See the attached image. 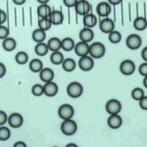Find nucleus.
Masks as SVG:
<instances>
[{
    "mask_svg": "<svg viewBox=\"0 0 147 147\" xmlns=\"http://www.w3.org/2000/svg\"><path fill=\"white\" fill-rule=\"evenodd\" d=\"M106 53V47L101 42H94L91 45H89L88 55L93 59H100Z\"/></svg>",
    "mask_w": 147,
    "mask_h": 147,
    "instance_id": "f257e3e1",
    "label": "nucleus"
},
{
    "mask_svg": "<svg viewBox=\"0 0 147 147\" xmlns=\"http://www.w3.org/2000/svg\"><path fill=\"white\" fill-rule=\"evenodd\" d=\"M78 130V125L72 119L69 120H63V123L61 125V131L63 132L65 136H71L77 132Z\"/></svg>",
    "mask_w": 147,
    "mask_h": 147,
    "instance_id": "f03ea898",
    "label": "nucleus"
},
{
    "mask_svg": "<svg viewBox=\"0 0 147 147\" xmlns=\"http://www.w3.org/2000/svg\"><path fill=\"white\" fill-rule=\"evenodd\" d=\"M84 86L79 82H73L67 86V93L71 98H79L82 95Z\"/></svg>",
    "mask_w": 147,
    "mask_h": 147,
    "instance_id": "7ed1b4c3",
    "label": "nucleus"
},
{
    "mask_svg": "<svg viewBox=\"0 0 147 147\" xmlns=\"http://www.w3.org/2000/svg\"><path fill=\"white\" fill-rule=\"evenodd\" d=\"M75 115V109L70 104H63L58 109V116L62 120L72 119Z\"/></svg>",
    "mask_w": 147,
    "mask_h": 147,
    "instance_id": "20e7f679",
    "label": "nucleus"
},
{
    "mask_svg": "<svg viewBox=\"0 0 147 147\" xmlns=\"http://www.w3.org/2000/svg\"><path fill=\"white\" fill-rule=\"evenodd\" d=\"M125 44H127V46L129 47L130 50H136V49H138L139 47L141 46L142 39L138 34H129V36L127 37V39H125Z\"/></svg>",
    "mask_w": 147,
    "mask_h": 147,
    "instance_id": "39448f33",
    "label": "nucleus"
},
{
    "mask_svg": "<svg viewBox=\"0 0 147 147\" xmlns=\"http://www.w3.org/2000/svg\"><path fill=\"white\" fill-rule=\"evenodd\" d=\"M94 67V60L89 55L80 57L79 61V68L84 72H89Z\"/></svg>",
    "mask_w": 147,
    "mask_h": 147,
    "instance_id": "423d86ee",
    "label": "nucleus"
},
{
    "mask_svg": "<svg viewBox=\"0 0 147 147\" xmlns=\"http://www.w3.org/2000/svg\"><path fill=\"white\" fill-rule=\"evenodd\" d=\"M106 111L109 115H114V114H119L122 111V104L117 99H110L106 103Z\"/></svg>",
    "mask_w": 147,
    "mask_h": 147,
    "instance_id": "0eeeda50",
    "label": "nucleus"
},
{
    "mask_svg": "<svg viewBox=\"0 0 147 147\" xmlns=\"http://www.w3.org/2000/svg\"><path fill=\"white\" fill-rule=\"evenodd\" d=\"M75 9L77 14L84 16L88 14L91 10V5L87 0H79L75 5Z\"/></svg>",
    "mask_w": 147,
    "mask_h": 147,
    "instance_id": "6e6552de",
    "label": "nucleus"
},
{
    "mask_svg": "<svg viewBox=\"0 0 147 147\" xmlns=\"http://www.w3.org/2000/svg\"><path fill=\"white\" fill-rule=\"evenodd\" d=\"M99 28L101 30L102 32L104 34H110L111 32H113L115 30V22L112 19L106 17L99 22Z\"/></svg>",
    "mask_w": 147,
    "mask_h": 147,
    "instance_id": "1a4fd4ad",
    "label": "nucleus"
},
{
    "mask_svg": "<svg viewBox=\"0 0 147 147\" xmlns=\"http://www.w3.org/2000/svg\"><path fill=\"white\" fill-rule=\"evenodd\" d=\"M120 71L123 75L125 76H130L136 71V64L131 60H125L121 63L120 65Z\"/></svg>",
    "mask_w": 147,
    "mask_h": 147,
    "instance_id": "9d476101",
    "label": "nucleus"
},
{
    "mask_svg": "<svg viewBox=\"0 0 147 147\" xmlns=\"http://www.w3.org/2000/svg\"><path fill=\"white\" fill-rule=\"evenodd\" d=\"M8 124L13 129H19L24 124V118L21 114L19 113H13L8 117Z\"/></svg>",
    "mask_w": 147,
    "mask_h": 147,
    "instance_id": "9b49d317",
    "label": "nucleus"
},
{
    "mask_svg": "<svg viewBox=\"0 0 147 147\" xmlns=\"http://www.w3.org/2000/svg\"><path fill=\"white\" fill-rule=\"evenodd\" d=\"M59 87L57 84L52 80V82H45V84L43 85V94H45L48 97H54L58 93Z\"/></svg>",
    "mask_w": 147,
    "mask_h": 147,
    "instance_id": "f8f14e48",
    "label": "nucleus"
},
{
    "mask_svg": "<svg viewBox=\"0 0 147 147\" xmlns=\"http://www.w3.org/2000/svg\"><path fill=\"white\" fill-rule=\"evenodd\" d=\"M107 124L110 129H118L122 127L123 125V119L119 114H114V115H110V117L107 120Z\"/></svg>",
    "mask_w": 147,
    "mask_h": 147,
    "instance_id": "ddd939ff",
    "label": "nucleus"
},
{
    "mask_svg": "<svg viewBox=\"0 0 147 147\" xmlns=\"http://www.w3.org/2000/svg\"><path fill=\"white\" fill-rule=\"evenodd\" d=\"M74 50H75L76 54L80 57H84L88 55L89 52V45L88 43L84 41H80L78 42L77 44H75V47H74Z\"/></svg>",
    "mask_w": 147,
    "mask_h": 147,
    "instance_id": "4468645a",
    "label": "nucleus"
},
{
    "mask_svg": "<svg viewBox=\"0 0 147 147\" xmlns=\"http://www.w3.org/2000/svg\"><path fill=\"white\" fill-rule=\"evenodd\" d=\"M96 12L100 17H108L111 13V5L108 2H100L96 6Z\"/></svg>",
    "mask_w": 147,
    "mask_h": 147,
    "instance_id": "2eb2a0df",
    "label": "nucleus"
},
{
    "mask_svg": "<svg viewBox=\"0 0 147 147\" xmlns=\"http://www.w3.org/2000/svg\"><path fill=\"white\" fill-rule=\"evenodd\" d=\"M80 41L84 42H90L92 39L94 38V32L89 28H84L80 32Z\"/></svg>",
    "mask_w": 147,
    "mask_h": 147,
    "instance_id": "dca6fc26",
    "label": "nucleus"
},
{
    "mask_svg": "<svg viewBox=\"0 0 147 147\" xmlns=\"http://www.w3.org/2000/svg\"><path fill=\"white\" fill-rule=\"evenodd\" d=\"M54 72L50 68H43L39 72V78L43 82H52L54 79Z\"/></svg>",
    "mask_w": 147,
    "mask_h": 147,
    "instance_id": "f3484780",
    "label": "nucleus"
},
{
    "mask_svg": "<svg viewBox=\"0 0 147 147\" xmlns=\"http://www.w3.org/2000/svg\"><path fill=\"white\" fill-rule=\"evenodd\" d=\"M52 13V9L48 4H40L37 7V16L38 18H49Z\"/></svg>",
    "mask_w": 147,
    "mask_h": 147,
    "instance_id": "a211bd4d",
    "label": "nucleus"
},
{
    "mask_svg": "<svg viewBox=\"0 0 147 147\" xmlns=\"http://www.w3.org/2000/svg\"><path fill=\"white\" fill-rule=\"evenodd\" d=\"M49 20L51 21L52 25H55V26L61 25V24L63 23V21H64L63 13L60 10H54V11H52L50 17H49Z\"/></svg>",
    "mask_w": 147,
    "mask_h": 147,
    "instance_id": "6ab92c4d",
    "label": "nucleus"
},
{
    "mask_svg": "<svg viewBox=\"0 0 147 147\" xmlns=\"http://www.w3.org/2000/svg\"><path fill=\"white\" fill-rule=\"evenodd\" d=\"M2 47L5 51L8 52H12L16 49L17 47V42L16 40L13 38V37H6L5 39H3V42H2Z\"/></svg>",
    "mask_w": 147,
    "mask_h": 147,
    "instance_id": "aec40b11",
    "label": "nucleus"
},
{
    "mask_svg": "<svg viewBox=\"0 0 147 147\" xmlns=\"http://www.w3.org/2000/svg\"><path fill=\"white\" fill-rule=\"evenodd\" d=\"M84 28H94L97 25V18L93 14L88 13L84 16Z\"/></svg>",
    "mask_w": 147,
    "mask_h": 147,
    "instance_id": "412c9836",
    "label": "nucleus"
},
{
    "mask_svg": "<svg viewBox=\"0 0 147 147\" xmlns=\"http://www.w3.org/2000/svg\"><path fill=\"white\" fill-rule=\"evenodd\" d=\"M75 44L76 43L72 37H65L64 39L61 40V49H63L66 52L72 51L74 50Z\"/></svg>",
    "mask_w": 147,
    "mask_h": 147,
    "instance_id": "4be33fe9",
    "label": "nucleus"
},
{
    "mask_svg": "<svg viewBox=\"0 0 147 147\" xmlns=\"http://www.w3.org/2000/svg\"><path fill=\"white\" fill-rule=\"evenodd\" d=\"M62 68L64 71H66V72H68V73L73 72V71H75V69L77 68V63H76V61L72 58L64 59V61L62 62Z\"/></svg>",
    "mask_w": 147,
    "mask_h": 147,
    "instance_id": "5701e85b",
    "label": "nucleus"
},
{
    "mask_svg": "<svg viewBox=\"0 0 147 147\" xmlns=\"http://www.w3.org/2000/svg\"><path fill=\"white\" fill-rule=\"evenodd\" d=\"M47 46L49 50L52 52L59 51L61 49V39L58 37H52L47 42Z\"/></svg>",
    "mask_w": 147,
    "mask_h": 147,
    "instance_id": "b1692460",
    "label": "nucleus"
},
{
    "mask_svg": "<svg viewBox=\"0 0 147 147\" xmlns=\"http://www.w3.org/2000/svg\"><path fill=\"white\" fill-rule=\"evenodd\" d=\"M32 40L35 41L36 43H39V42H43L46 38V32L44 30H40V28H36L32 32Z\"/></svg>",
    "mask_w": 147,
    "mask_h": 147,
    "instance_id": "393cba45",
    "label": "nucleus"
},
{
    "mask_svg": "<svg viewBox=\"0 0 147 147\" xmlns=\"http://www.w3.org/2000/svg\"><path fill=\"white\" fill-rule=\"evenodd\" d=\"M28 67H30V70L32 73H39L43 69V63L39 59H32L30 62Z\"/></svg>",
    "mask_w": 147,
    "mask_h": 147,
    "instance_id": "a878e982",
    "label": "nucleus"
},
{
    "mask_svg": "<svg viewBox=\"0 0 147 147\" xmlns=\"http://www.w3.org/2000/svg\"><path fill=\"white\" fill-rule=\"evenodd\" d=\"M134 27L136 30L142 32V30H146L147 28V21L144 17H137L134 21Z\"/></svg>",
    "mask_w": 147,
    "mask_h": 147,
    "instance_id": "bb28decb",
    "label": "nucleus"
},
{
    "mask_svg": "<svg viewBox=\"0 0 147 147\" xmlns=\"http://www.w3.org/2000/svg\"><path fill=\"white\" fill-rule=\"evenodd\" d=\"M48 51H49L48 46H47V44L44 43V42H39V43H37L34 47L35 54L38 56H45L46 54L48 53Z\"/></svg>",
    "mask_w": 147,
    "mask_h": 147,
    "instance_id": "cd10ccee",
    "label": "nucleus"
},
{
    "mask_svg": "<svg viewBox=\"0 0 147 147\" xmlns=\"http://www.w3.org/2000/svg\"><path fill=\"white\" fill-rule=\"evenodd\" d=\"M50 61L52 64H54V65H60V64H62V62L64 61V55L60 51L52 52V54L50 56Z\"/></svg>",
    "mask_w": 147,
    "mask_h": 147,
    "instance_id": "c85d7f7f",
    "label": "nucleus"
},
{
    "mask_svg": "<svg viewBox=\"0 0 147 147\" xmlns=\"http://www.w3.org/2000/svg\"><path fill=\"white\" fill-rule=\"evenodd\" d=\"M15 61L16 63H18L19 65H25L28 62V53L24 51H20L16 54L15 56Z\"/></svg>",
    "mask_w": 147,
    "mask_h": 147,
    "instance_id": "c756f323",
    "label": "nucleus"
},
{
    "mask_svg": "<svg viewBox=\"0 0 147 147\" xmlns=\"http://www.w3.org/2000/svg\"><path fill=\"white\" fill-rule=\"evenodd\" d=\"M52 27L51 21L49 20V18H39L38 20V28L47 32L48 30H50Z\"/></svg>",
    "mask_w": 147,
    "mask_h": 147,
    "instance_id": "7c9ffc66",
    "label": "nucleus"
},
{
    "mask_svg": "<svg viewBox=\"0 0 147 147\" xmlns=\"http://www.w3.org/2000/svg\"><path fill=\"white\" fill-rule=\"evenodd\" d=\"M109 34V41L111 42V43L113 44H117L121 42V40H122V34H121L120 32H118V30H114L113 32H111Z\"/></svg>",
    "mask_w": 147,
    "mask_h": 147,
    "instance_id": "2f4dec72",
    "label": "nucleus"
},
{
    "mask_svg": "<svg viewBox=\"0 0 147 147\" xmlns=\"http://www.w3.org/2000/svg\"><path fill=\"white\" fill-rule=\"evenodd\" d=\"M11 131L5 125H0V141H6L10 138Z\"/></svg>",
    "mask_w": 147,
    "mask_h": 147,
    "instance_id": "473e14b6",
    "label": "nucleus"
},
{
    "mask_svg": "<svg viewBox=\"0 0 147 147\" xmlns=\"http://www.w3.org/2000/svg\"><path fill=\"white\" fill-rule=\"evenodd\" d=\"M144 95H145L144 90L142 88H140V87H136V88H134L131 91V97L136 101L140 100Z\"/></svg>",
    "mask_w": 147,
    "mask_h": 147,
    "instance_id": "72a5a7b5",
    "label": "nucleus"
},
{
    "mask_svg": "<svg viewBox=\"0 0 147 147\" xmlns=\"http://www.w3.org/2000/svg\"><path fill=\"white\" fill-rule=\"evenodd\" d=\"M32 93L36 97L43 95V85H41L39 84H34V86L32 87Z\"/></svg>",
    "mask_w": 147,
    "mask_h": 147,
    "instance_id": "f704fd0d",
    "label": "nucleus"
},
{
    "mask_svg": "<svg viewBox=\"0 0 147 147\" xmlns=\"http://www.w3.org/2000/svg\"><path fill=\"white\" fill-rule=\"evenodd\" d=\"M9 34H10V32H9L8 28L3 25L0 26V39H5L6 37L9 36Z\"/></svg>",
    "mask_w": 147,
    "mask_h": 147,
    "instance_id": "c9c22d12",
    "label": "nucleus"
},
{
    "mask_svg": "<svg viewBox=\"0 0 147 147\" xmlns=\"http://www.w3.org/2000/svg\"><path fill=\"white\" fill-rule=\"evenodd\" d=\"M8 121V116L4 111L0 110V125H4Z\"/></svg>",
    "mask_w": 147,
    "mask_h": 147,
    "instance_id": "e433bc0d",
    "label": "nucleus"
},
{
    "mask_svg": "<svg viewBox=\"0 0 147 147\" xmlns=\"http://www.w3.org/2000/svg\"><path fill=\"white\" fill-rule=\"evenodd\" d=\"M138 72H139V74H140L141 76H143V77H146V76H147V62L141 64V65L139 66Z\"/></svg>",
    "mask_w": 147,
    "mask_h": 147,
    "instance_id": "4c0bfd02",
    "label": "nucleus"
},
{
    "mask_svg": "<svg viewBox=\"0 0 147 147\" xmlns=\"http://www.w3.org/2000/svg\"><path fill=\"white\" fill-rule=\"evenodd\" d=\"M138 101H139V106H140V108L142 110L146 111L147 110V96L144 95L140 100H138Z\"/></svg>",
    "mask_w": 147,
    "mask_h": 147,
    "instance_id": "58836bf2",
    "label": "nucleus"
},
{
    "mask_svg": "<svg viewBox=\"0 0 147 147\" xmlns=\"http://www.w3.org/2000/svg\"><path fill=\"white\" fill-rule=\"evenodd\" d=\"M78 1H79V0H63V3H64V5L66 7H68V8H72V7H75Z\"/></svg>",
    "mask_w": 147,
    "mask_h": 147,
    "instance_id": "ea45409f",
    "label": "nucleus"
},
{
    "mask_svg": "<svg viewBox=\"0 0 147 147\" xmlns=\"http://www.w3.org/2000/svg\"><path fill=\"white\" fill-rule=\"evenodd\" d=\"M7 20V14L5 13V11L1 10L0 9V26L3 25Z\"/></svg>",
    "mask_w": 147,
    "mask_h": 147,
    "instance_id": "a19ab883",
    "label": "nucleus"
},
{
    "mask_svg": "<svg viewBox=\"0 0 147 147\" xmlns=\"http://www.w3.org/2000/svg\"><path fill=\"white\" fill-rule=\"evenodd\" d=\"M6 66L3 63H0V79H2L6 75Z\"/></svg>",
    "mask_w": 147,
    "mask_h": 147,
    "instance_id": "79ce46f5",
    "label": "nucleus"
},
{
    "mask_svg": "<svg viewBox=\"0 0 147 147\" xmlns=\"http://www.w3.org/2000/svg\"><path fill=\"white\" fill-rule=\"evenodd\" d=\"M141 57L144 60V62H147V47H144L141 51Z\"/></svg>",
    "mask_w": 147,
    "mask_h": 147,
    "instance_id": "37998d69",
    "label": "nucleus"
},
{
    "mask_svg": "<svg viewBox=\"0 0 147 147\" xmlns=\"http://www.w3.org/2000/svg\"><path fill=\"white\" fill-rule=\"evenodd\" d=\"M122 1L123 0H108V3L110 4V5L116 6V5H119V4L122 3Z\"/></svg>",
    "mask_w": 147,
    "mask_h": 147,
    "instance_id": "c03bdc74",
    "label": "nucleus"
},
{
    "mask_svg": "<svg viewBox=\"0 0 147 147\" xmlns=\"http://www.w3.org/2000/svg\"><path fill=\"white\" fill-rule=\"evenodd\" d=\"M14 147H27V144L24 141H18L14 144Z\"/></svg>",
    "mask_w": 147,
    "mask_h": 147,
    "instance_id": "a18cd8bd",
    "label": "nucleus"
},
{
    "mask_svg": "<svg viewBox=\"0 0 147 147\" xmlns=\"http://www.w3.org/2000/svg\"><path fill=\"white\" fill-rule=\"evenodd\" d=\"M26 1H27V0H13L14 4H16V5H18V6H21V5H23V4H25Z\"/></svg>",
    "mask_w": 147,
    "mask_h": 147,
    "instance_id": "49530a36",
    "label": "nucleus"
},
{
    "mask_svg": "<svg viewBox=\"0 0 147 147\" xmlns=\"http://www.w3.org/2000/svg\"><path fill=\"white\" fill-rule=\"evenodd\" d=\"M36 1L40 4H47L50 0H36Z\"/></svg>",
    "mask_w": 147,
    "mask_h": 147,
    "instance_id": "de8ad7c7",
    "label": "nucleus"
},
{
    "mask_svg": "<svg viewBox=\"0 0 147 147\" xmlns=\"http://www.w3.org/2000/svg\"><path fill=\"white\" fill-rule=\"evenodd\" d=\"M143 85L147 88V76L146 77H144V80H143Z\"/></svg>",
    "mask_w": 147,
    "mask_h": 147,
    "instance_id": "09e8293b",
    "label": "nucleus"
},
{
    "mask_svg": "<svg viewBox=\"0 0 147 147\" xmlns=\"http://www.w3.org/2000/svg\"><path fill=\"white\" fill-rule=\"evenodd\" d=\"M70 146H75V147H78L77 144H74V143H70V144H68L67 147H70Z\"/></svg>",
    "mask_w": 147,
    "mask_h": 147,
    "instance_id": "8fccbe9b",
    "label": "nucleus"
}]
</instances>
